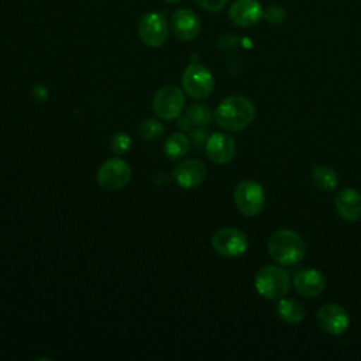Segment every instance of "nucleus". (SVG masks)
<instances>
[{
  "label": "nucleus",
  "instance_id": "23",
  "mask_svg": "<svg viewBox=\"0 0 361 361\" xmlns=\"http://www.w3.org/2000/svg\"><path fill=\"white\" fill-rule=\"evenodd\" d=\"M264 18L271 24H279L285 20V10L278 4H272L264 11Z\"/></svg>",
  "mask_w": 361,
  "mask_h": 361
},
{
  "label": "nucleus",
  "instance_id": "19",
  "mask_svg": "<svg viewBox=\"0 0 361 361\" xmlns=\"http://www.w3.org/2000/svg\"><path fill=\"white\" fill-rule=\"evenodd\" d=\"M190 147V140L182 133H173L165 140L164 152L169 159L183 158Z\"/></svg>",
  "mask_w": 361,
  "mask_h": 361
},
{
  "label": "nucleus",
  "instance_id": "27",
  "mask_svg": "<svg viewBox=\"0 0 361 361\" xmlns=\"http://www.w3.org/2000/svg\"><path fill=\"white\" fill-rule=\"evenodd\" d=\"M162 1H165V3H168V4H175V3H179L180 0H162Z\"/></svg>",
  "mask_w": 361,
  "mask_h": 361
},
{
  "label": "nucleus",
  "instance_id": "3",
  "mask_svg": "<svg viewBox=\"0 0 361 361\" xmlns=\"http://www.w3.org/2000/svg\"><path fill=\"white\" fill-rule=\"evenodd\" d=\"M254 285L257 292L269 300L283 298L292 285L290 275L282 267L265 265L255 274Z\"/></svg>",
  "mask_w": 361,
  "mask_h": 361
},
{
  "label": "nucleus",
  "instance_id": "9",
  "mask_svg": "<svg viewBox=\"0 0 361 361\" xmlns=\"http://www.w3.org/2000/svg\"><path fill=\"white\" fill-rule=\"evenodd\" d=\"M212 247L221 257L237 258L247 251L248 238L241 230L226 227L213 234Z\"/></svg>",
  "mask_w": 361,
  "mask_h": 361
},
{
  "label": "nucleus",
  "instance_id": "20",
  "mask_svg": "<svg viewBox=\"0 0 361 361\" xmlns=\"http://www.w3.org/2000/svg\"><path fill=\"white\" fill-rule=\"evenodd\" d=\"M186 117L192 126L206 127L212 121V111L203 103H193L188 107Z\"/></svg>",
  "mask_w": 361,
  "mask_h": 361
},
{
  "label": "nucleus",
  "instance_id": "17",
  "mask_svg": "<svg viewBox=\"0 0 361 361\" xmlns=\"http://www.w3.org/2000/svg\"><path fill=\"white\" fill-rule=\"evenodd\" d=\"M276 314L281 320L289 324H296L303 320L305 317V307L302 306L300 302L295 299H288V298H281L278 299V303L275 306Z\"/></svg>",
  "mask_w": 361,
  "mask_h": 361
},
{
  "label": "nucleus",
  "instance_id": "15",
  "mask_svg": "<svg viewBox=\"0 0 361 361\" xmlns=\"http://www.w3.org/2000/svg\"><path fill=\"white\" fill-rule=\"evenodd\" d=\"M293 288L305 298H316L324 290L326 279L317 269L305 268L295 274Z\"/></svg>",
  "mask_w": 361,
  "mask_h": 361
},
{
  "label": "nucleus",
  "instance_id": "12",
  "mask_svg": "<svg viewBox=\"0 0 361 361\" xmlns=\"http://www.w3.org/2000/svg\"><path fill=\"white\" fill-rule=\"evenodd\" d=\"M207 157L219 165H224L233 161L235 155V141L231 135L226 133H214L212 134L206 144Z\"/></svg>",
  "mask_w": 361,
  "mask_h": 361
},
{
  "label": "nucleus",
  "instance_id": "21",
  "mask_svg": "<svg viewBox=\"0 0 361 361\" xmlns=\"http://www.w3.org/2000/svg\"><path fill=\"white\" fill-rule=\"evenodd\" d=\"M138 133L145 138V140H155L158 138L162 133H164V126L154 118H147L144 120L140 127H138Z\"/></svg>",
  "mask_w": 361,
  "mask_h": 361
},
{
  "label": "nucleus",
  "instance_id": "25",
  "mask_svg": "<svg viewBox=\"0 0 361 361\" xmlns=\"http://www.w3.org/2000/svg\"><path fill=\"white\" fill-rule=\"evenodd\" d=\"M207 138H209V137H207V131L203 130V128H199V127H197V130H193V131L190 133V141H192V144H193L195 147H197V148L203 147V144H206Z\"/></svg>",
  "mask_w": 361,
  "mask_h": 361
},
{
  "label": "nucleus",
  "instance_id": "13",
  "mask_svg": "<svg viewBox=\"0 0 361 361\" xmlns=\"http://www.w3.org/2000/svg\"><path fill=\"white\" fill-rule=\"evenodd\" d=\"M228 17L233 24L247 28L255 25L264 17V10L257 0H235L228 8Z\"/></svg>",
  "mask_w": 361,
  "mask_h": 361
},
{
  "label": "nucleus",
  "instance_id": "10",
  "mask_svg": "<svg viewBox=\"0 0 361 361\" xmlns=\"http://www.w3.org/2000/svg\"><path fill=\"white\" fill-rule=\"evenodd\" d=\"M316 320L319 327L331 336L343 334L350 326V317L347 312L337 303H326L319 307Z\"/></svg>",
  "mask_w": 361,
  "mask_h": 361
},
{
  "label": "nucleus",
  "instance_id": "8",
  "mask_svg": "<svg viewBox=\"0 0 361 361\" xmlns=\"http://www.w3.org/2000/svg\"><path fill=\"white\" fill-rule=\"evenodd\" d=\"M102 189L113 192L124 188L131 179V168L121 158H111L102 164L96 175Z\"/></svg>",
  "mask_w": 361,
  "mask_h": 361
},
{
  "label": "nucleus",
  "instance_id": "16",
  "mask_svg": "<svg viewBox=\"0 0 361 361\" xmlns=\"http://www.w3.org/2000/svg\"><path fill=\"white\" fill-rule=\"evenodd\" d=\"M334 206L338 216L347 221L361 219V193L353 188H345L336 195Z\"/></svg>",
  "mask_w": 361,
  "mask_h": 361
},
{
  "label": "nucleus",
  "instance_id": "6",
  "mask_svg": "<svg viewBox=\"0 0 361 361\" xmlns=\"http://www.w3.org/2000/svg\"><path fill=\"white\" fill-rule=\"evenodd\" d=\"M169 32V24L159 11L145 13L138 23V37L149 48H158L165 44Z\"/></svg>",
  "mask_w": 361,
  "mask_h": 361
},
{
  "label": "nucleus",
  "instance_id": "1",
  "mask_svg": "<svg viewBox=\"0 0 361 361\" xmlns=\"http://www.w3.org/2000/svg\"><path fill=\"white\" fill-rule=\"evenodd\" d=\"M255 117L252 102L240 94L226 97L214 111L216 124L226 131H241L247 128Z\"/></svg>",
  "mask_w": 361,
  "mask_h": 361
},
{
  "label": "nucleus",
  "instance_id": "18",
  "mask_svg": "<svg viewBox=\"0 0 361 361\" xmlns=\"http://www.w3.org/2000/svg\"><path fill=\"white\" fill-rule=\"evenodd\" d=\"M312 182L313 185L324 192L334 190L338 185V176L330 166L317 165L312 171Z\"/></svg>",
  "mask_w": 361,
  "mask_h": 361
},
{
  "label": "nucleus",
  "instance_id": "22",
  "mask_svg": "<svg viewBox=\"0 0 361 361\" xmlns=\"http://www.w3.org/2000/svg\"><path fill=\"white\" fill-rule=\"evenodd\" d=\"M110 148L114 154L117 155H123L126 154L130 148H131V138L127 133H116L110 141Z\"/></svg>",
  "mask_w": 361,
  "mask_h": 361
},
{
  "label": "nucleus",
  "instance_id": "11",
  "mask_svg": "<svg viewBox=\"0 0 361 361\" xmlns=\"http://www.w3.org/2000/svg\"><path fill=\"white\" fill-rule=\"evenodd\" d=\"M169 28L180 41H192L200 31V20L190 8H178L172 13Z\"/></svg>",
  "mask_w": 361,
  "mask_h": 361
},
{
  "label": "nucleus",
  "instance_id": "5",
  "mask_svg": "<svg viewBox=\"0 0 361 361\" xmlns=\"http://www.w3.org/2000/svg\"><path fill=\"white\" fill-rule=\"evenodd\" d=\"M234 203L244 216L252 217L259 214L265 206L264 188L251 179L238 182L234 189Z\"/></svg>",
  "mask_w": 361,
  "mask_h": 361
},
{
  "label": "nucleus",
  "instance_id": "26",
  "mask_svg": "<svg viewBox=\"0 0 361 361\" xmlns=\"http://www.w3.org/2000/svg\"><path fill=\"white\" fill-rule=\"evenodd\" d=\"M178 127H179L180 130H190V128H192V124H190V121L188 120V117L183 116V117H180V118L178 120Z\"/></svg>",
  "mask_w": 361,
  "mask_h": 361
},
{
  "label": "nucleus",
  "instance_id": "4",
  "mask_svg": "<svg viewBox=\"0 0 361 361\" xmlns=\"http://www.w3.org/2000/svg\"><path fill=\"white\" fill-rule=\"evenodd\" d=\"M182 87L188 96L195 100L209 97L214 89V79L212 72L199 62L189 63L182 73Z\"/></svg>",
  "mask_w": 361,
  "mask_h": 361
},
{
  "label": "nucleus",
  "instance_id": "24",
  "mask_svg": "<svg viewBox=\"0 0 361 361\" xmlns=\"http://www.w3.org/2000/svg\"><path fill=\"white\" fill-rule=\"evenodd\" d=\"M199 7H202L203 10H207V11H212V13H216V11H220L226 7L227 1L228 0H193Z\"/></svg>",
  "mask_w": 361,
  "mask_h": 361
},
{
  "label": "nucleus",
  "instance_id": "7",
  "mask_svg": "<svg viewBox=\"0 0 361 361\" xmlns=\"http://www.w3.org/2000/svg\"><path fill=\"white\" fill-rule=\"evenodd\" d=\"M185 107L183 92L173 85L162 86L157 90L152 99L154 113L164 120H173L180 116Z\"/></svg>",
  "mask_w": 361,
  "mask_h": 361
},
{
  "label": "nucleus",
  "instance_id": "14",
  "mask_svg": "<svg viewBox=\"0 0 361 361\" xmlns=\"http://www.w3.org/2000/svg\"><path fill=\"white\" fill-rule=\"evenodd\" d=\"M175 182L183 189H193L206 179V166L197 159L180 161L173 169Z\"/></svg>",
  "mask_w": 361,
  "mask_h": 361
},
{
  "label": "nucleus",
  "instance_id": "2",
  "mask_svg": "<svg viewBox=\"0 0 361 361\" xmlns=\"http://www.w3.org/2000/svg\"><path fill=\"white\" fill-rule=\"evenodd\" d=\"M305 243L293 230H278L268 241V252L271 258L282 265L290 267L298 264L305 257Z\"/></svg>",
  "mask_w": 361,
  "mask_h": 361
}]
</instances>
